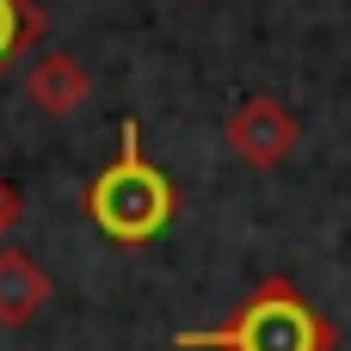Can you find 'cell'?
I'll list each match as a JSON object with an SVG mask.
<instances>
[{
  "label": "cell",
  "instance_id": "3",
  "mask_svg": "<svg viewBox=\"0 0 351 351\" xmlns=\"http://www.w3.org/2000/svg\"><path fill=\"white\" fill-rule=\"evenodd\" d=\"M222 136H228L234 160H247L253 173H278V167L296 154V142H302V123H296V111H290L284 99H271V93H253V99H241V105L228 111Z\"/></svg>",
  "mask_w": 351,
  "mask_h": 351
},
{
  "label": "cell",
  "instance_id": "2",
  "mask_svg": "<svg viewBox=\"0 0 351 351\" xmlns=\"http://www.w3.org/2000/svg\"><path fill=\"white\" fill-rule=\"evenodd\" d=\"M179 351H339V327L290 284V278H259V290L216 327H185L173 333Z\"/></svg>",
  "mask_w": 351,
  "mask_h": 351
},
{
  "label": "cell",
  "instance_id": "1",
  "mask_svg": "<svg viewBox=\"0 0 351 351\" xmlns=\"http://www.w3.org/2000/svg\"><path fill=\"white\" fill-rule=\"evenodd\" d=\"M80 210L99 228V241H111V247H148L179 222V185H173L167 167H154L142 154V123L136 117L117 123V154L86 179Z\"/></svg>",
  "mask_w": 351,
  "mask_h": 351
},
{
  "label": "cell",
  "instance_id": "5",
  "mask_svg": "<svg viewBox=\"0 0 351 351\" xmlns=\"http://www.w3.org/2000/svg\"><path fill=\"white\" fill-rule=\"evenodd\" d=\"M49 271L25 247H0V327H31L49 308Z\"/></svg>",
  "mask_w": 351,
  "mask_h": 351
},
{
  "label": "cell",
  "instance_id": "7",
  "mask_svg": "<svg viewBox=\"0 0 351 351\" xmlns=\"http://www.w3.org/2000/svg\"><path fill=\"white\" fill-rule=\"evenodd\" d=\"M25 216V197H19V185L12 179H0V241L12 234V222Z\"/></svg>",
  "mask_w": 351,
  "mask_h": 351
},
{
  "label": "cell",
  "instance_id": "6",
  "mask_svg": "<svg viewBox=\"0 0 351 351\" xmlns=\"http://www.w3.org/2000/svg\"><path fill=\"white\" fill-rule=\"evenodd\" d=\"M43 37H49V12L37 0H0V80L31 49H43Z\"/></svg>",
  "mask_w": 351,
  "mask_h": 351
},
{
  "label": "cell",
  "instance_id": "4",
  "mask_svg": "<svg viewBox=\"0 0 351 351\" xmlns=\"http://www.w3.org/2000/svg\"><path fill=\"white\" fill-rule=\"evenodd\" d=\"M25 99L43 111V117H74L86 99H93V74L74 49H43L25 74Z\"/></svg>",
  "mask_w": 351,
  "mask_h": 351
}]
</instances>
